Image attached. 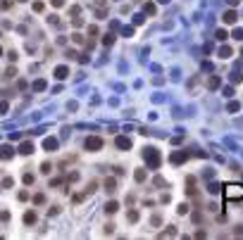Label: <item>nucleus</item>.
Listing matches in <instances>:
<instances>
[{
    "label": "nucleus",
    "mask_w": 243,
    "mask_h": 240,
    "mask_svg": "<svg viewBox=\"0 0 243 240\" xmlns=\"http://www.w3.org/2000/svg\"><path fill=\"white\" fill-rule=\"evenodd\" d=\"M188 212V205H179V214H186Z\"/></svg>",
    "instance_id": "25"
},
{
    "label": "nucleus",
    "mask_w": 243,
    "mask_h": 240,
    "mask_svg": "<svg viewBox=\"0 0 243 240\" xmlns=\"http://www.w3.org/2000/svg\"><path fill=\"white\" fill-rule=\"evenodd\" d=\"M34 202H36V205H43V202H45V195H41V193H38V195L34 197Z\"/></svg>",
    "instance_id": "18"
},
{
    "label": "nucleus",
    "mask_w": 243,
    "mask_h": 240,
    "mask_svg": "<svg viewBox=\"0 0 243 240\" xmlns=\"http://www.w3.org/2000/svg\"><path fill=\"white\" fill-rule=\"evenodd\" d=\"M31 150H34V145H31V143H24V145L19 148V152H22V155H29Z\"/></svg>",
    "instance_id": "13"
},
{
    "label": "nucleus",
    "mask_w": 243,
    "mask_h": 240,
    "mask_svg": "<svg viewBox=\"0 0 243 240\" xmlns=\"http://www.w3.org/2000/svg\"><path fill=\"white\" fill-rule=\"evenodd\" d=\"M169 159H172V164H181V162H186V159H188V155H186V152H174Z\"/></svg>",
    "instance_id": "4"
},
{
    "label": "nucleus",
    "mask_w": 243,
    "mask_h": 240,
    "mask_svg": "<svg viewBox=\"0 0 243 240\" xmlns=\"http://www.w3.org/2000/svg\"><path fill=\"white\" fill-rule=\"evenodd\" d=\"M207 86H210V88H217V86H219V79H217V76H212V79L207 81Z\"/></svg>",
    "instance_id": "15"
},
{
    "label": "nucleus",
    "mask_w": 243,
    "mask_h": 240,
    "mask_svg": "<svg viewBox=\"0 0 243 240\" xmlns=\"http://www.w3.org/2000/svg\"><path fill=\"white\" fill-rule=\"evenodd\" d=\"M224 22H226V24H234V22H236V12H234V10H229V12L224 14Z\"/></svg>",
    "instance_id": "7"
},
{
    "label": "nucleus",
    "mask_w": 243,
    "mask_h": 240,
    "mask_svg": "<svg viewBox=\"0 0 243 240\" xmlns=\"http://www.w3.org/2000/svg\"><path fill=\"white\" fill-rule=\"evenodd\" d=\"M24 223H29V226L36 223V212H26V214H24Z\"/></svg>",
    "instance_id": "6"
},
{
    "label": "nucleus",
    "mask_w": 243,
    "mask_h": 240,
    "mask_svg": "<svg viewBox=\"0 0 243 240\" xmlns=\"http://www.w3.org/2000/svg\"><path fill=\"white\" fill-rule=\"evenodd\" d=\"M103 43H105V45H112V43H115V36H112V33H107L105 38H103Z\"/></svg>",
    "instance_id": "16"
},
{
    "label": "nucleus",
    "mask_w": 243,
    "mask_h": 240,
    "mask_svg": "<svg viewBox=\"0 0 243 240\" xmlns=\"http://www.w3.org/2000/svg\"><path fill=\"white\" fill-rule=\"evenodd\" d=\"M143 157H145V162H148L153 169H157V167H160V162H162L155 148H145V150H143Z\"/></svg>",
    "instance_id": "2"
},
{
    "label": "nucleus",
    "mask_w": 243,
    "mask_h": 240,
    "mask_svg": "<svg viewBox=\"0 0 243 240\" xmlns=\"http://www.w3.org/2000/svg\"><path fill=\"white\" fill-rule=\"evenodd\" d=\"M105 188H107V193H112V190L117 188V181H115V178H107V181H105Z\"/></svg>",
    "instance_id": "10"
},
{
    "label": "nucleus",
    "mask_w": 243,
    "mask_h": 240,
    "mask_svg": "<svg viewBox=\"0 0 243 240\" xmlns=\"http://www.w3.org/2000/svg\"><path fill=\"white\" fill-rule=\"evenodd\" d=\"M210 193H212V195H215V193H219V186H217V183H212V186H210Z\"/></svg>",
    "instance_id": "24"
},
{
    "label": "nucleus",
    "mask_w": 243,
    "mask_h": 240,
    "mask_svg": "<svg viewBox=\"0 0 243 240\" xmlns=\"http://www.w3.org/2000/svg\"><path fill=\"white\" fill-rule=\"evenodd\" d=\"M126 219H129V221H136V219H138V214H136V212H129V216H126Z\"/></svg>",
    "instance_id": "22"
},
{
    "label": "nucleus",
    "mask_w": 243,
    "mask_h": 240,
    "mask_svg": "<svg viewBox=\"0 0 243 240\" xmlns=\"http://www.w3.org/2000/svg\"><path fill=\"white\" fill-rule=\"evenodd\" d=\"M234 36H236V38H243V29H236V31H234Z\"/></svg>",
    "instance_id": "26"
},
{
    "label": "nucleus",
    "mask_w": 243,
    "mask_h": 240,
    "mask_svg": "<svg viewBox=\"0 0 243 240\" xmlns=\"http://www.w3.org/2000/svg\"><path fill=\"white\" fill-rule=\"evenodd\" d=\"M217 38H219V41H224V38H226V31H224V29H219V31H217Z\"/></svg>",
    "instance_id": "19"
},
{
    "label": "nucleus",
    "mask_w": 243,
    "mask_h": 240,
    "mask_svg": "<svg viewBox=\"0 0 243 240\" xmlns=\"http://www.w3.org/2000/svg\"><path fill=\"white\" fill-rule=\"evenodd\" d=\"M241 55H243V50H241Z\"/></svg>",
    "instance_id": "29"
},
{
    "label": "nucleus",
    "mask_w": 243,
    "mask_h": 240,
    "mask_svg": "<svg viewBox=\"0 0 243 240\" xmlns=\"http://www.w3.org/2000/svg\"><path fill=\"white\" fill-rule=\"evenodd\" d=\"M224 197L226 200H243V186L241 183H229V186H224Z\"/></svg>",
    "instance_id": "1"
},
{
    "label": "nucleus",
    "mask_w": 243,
    "mask_h": 240,
    "mask_svg": "<svg viewBox=\"0 0 243 240\" xmlns=\"http://www.w3.org/2000/svg\"><path fill=\"white\" fill-rule=\"evenodd\" d=\"M136 181H138V183H143V181H145V171L143 169H136Z\"/></svg>",
    "instance_id": "14"
},
{
    "label": "nucleus",
    "mask_w": 243,
    "mask_h": 240,
    "mask_svg": "<svg viewBox=\"0 0 243 240\" xmlns=\"http://www.w3.org/2000/svg\"><path fill=\"white\" fill-rule=\"evenodd\" d=\"M117 202H115V200H112V202H107V205H105V212H107V214H115V212H117Z\"/></svg>",
    "instance_id": "8"
},
{
    "label": "nucleus",
    "mask_w": 243,
    "mask_h": 240,
    "mask_svg": "<svg viewBox=\"0 0 243 240\" xmlns=\"http://www.w3.org/2000/svg\"><path fill=\"white\" fill-rule=\"evenodd\" d=\"M10 5H12V0H2V2H0V7H2V10H7Z\"/></svg>",
    "instance_id": "21"
},
{
    "label": "nucleus",
    "mask_w": 243,
    "mask_h": 240,
    "mask_svg": "<svg viewBox=\"0 0 243 240\" xmlns=\"http://www.w3.org/2000/svg\"><path fill=\"white\" fill-rule=\"evenodd\" d=\"M117 148L129 150V148H131V140H129V138H124V136H119V138H117Z\"/></svg>",
    "instance_id": "5"
},
{
    "label": "nucleus",
    "mask_w": 243,
    "mask_h": 240,
    "mask_svg": "<svg viewBox=\"0 0 243 240\" xmlns=\"http://www.w3.org/2000/svg\"><path fill=\"white\" fill-rule=\"evenodd\" d=\"M24 183H34V176H31V174H24Z\"/></svg>",
    "instance_id": "23"
},
{
    "label": "nucleus",
    "mask_w": 243,
    "mask_h": 240,
    "mask_svg": "<svg viewBox=\"0 0 243 240\" xmlns=\"http://www.w3.org/2000/svg\"><path fill=\"white\" fill-rule=\"evenodd\" d=\"M226 2H229V5H238V0H226Z\"/></svg>",
    "instance_id": "27"
},
{
    "label": "nucleus",
    "mask_w": 243,
    "mask_h": 240,
    "mask_svg": "<svg viewBox=\"0 0 243 240\" xmlns=\"http://www.w3.org/2000/svg\"><path fill=\"white\" fill-rule=\"evenodd\" d=\"M55 148H57V140H55V138H48V140H45V150H55Z\"/></svg>",
    "instance_id": "12"
},
{
    "label": "nucleus",
    "mask_w": 243,
    "mask_h": 240,
    "mask_svg": "<svg viewBox=\"0 0 243 240\" xmlns=\"http://www.w3.org/2000/svg\"><path fill=\"white\" fill-rule=\"evenodd\" d=\"M12 157V150L10 148H0V159H10Z\"/></svg>",
    "instance_id": "9"
},
{
    "label": "nucleus",
    "mask_w": 243,
    "mask_h": 240,
    "mask_svg": "<svg viewBox=\"0 0 243 240\" xmlns=\"http://www.w3.org/2000/svg\"><path fill=\"white\" fill-rule=\"evenodd\" d=\"M229 55H231V48H229V45H222V48H219V57H229Z\"/></svg>",
    "instance_id": "11"
},
{
    "label": "nucleus",
    "mask_w": 243,
    "mask_h": 240,
    "mask_svg": "<svg viewBox=\"0 0 243 240\" xmlns=\"http://www.w3.org/2000/svg\"><path fill=\"white\" fill-rule=\"evenodd\" d=\"M160 2H169V0H160Z\"/></svg>",
    "instance_id": "28"
},
{
    "label": "nucleus",
    "mask_w": 243,
    "mask_h": 240,
    "mask_svg": "<svg viewBox=\"0 0 243 240\" xmlns=\"http://www.w3.org/2000/svg\"><path fill=\"white\" fill-rule=\"evenodd\" d=\"M86 148H88V150H100V148H103V140H100L98 136H91V138H86Z\"/></svg>",
    "instance_id": "3"
},
{
    "label": "nucleus",
    "mask_w": 243,
    "mask_h": 240,
    "mask_svg": "<svg viewBox=\"0 0 243 240\" xmlns=\"http://www.w3.org/2000/svg\"><path fill=\"white\" fill-rule=\"evenodd\" d=\"M64 76H67V67H60L57 69V79H64Z\"/></svg>",
    "instance_id": "17"
},
{
    "label": "nucleus",
    "mask_w": 243,
    "mask_h": 240,
    "mask_svg": "<svg viewBox=\"0 0 243 240\" xmlns=\"http://www.w3.org/2000/svg\"><path fill=\"white\" fill-rule=\"evenodd\" d=\"M2 186H5V188H12V186H14V181H12V178H5V181H2Z\"/></svg>",
    "instance_id": "20"
}]
</instances>
